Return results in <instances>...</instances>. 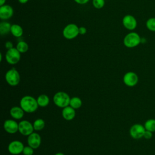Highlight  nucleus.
Instances as JSON below:
<instances>
[{"label":"nucleus","mask_w":155,"mask_h":155,"mask_svg":"<svg viewBox=\"0 0 155 155\" xmlns=\"http://www.w3.org/2000/svg\"><path fill=\"white\" fill-rule=\"evenodd\" d=\"M89 1H90V0H74V1L75 2H76L77 4H80V5L85 4H87V2H88Z\"/></svg>","instance_id":"nucleus-30"},{"label":"nucleus","mask_w":155,"mask_h":155,"mask_svg":"<svg viewBox=\"0 0 155 155\" xmlns=\"http://www.w3.org/2000/svg\"><path fill=\"white\" fill-rule=\"evenodd\" d=\"M16 48L21 53H24L28 51L29 47L26 42L21 41L17 43Z\"/></svg>","instance_id":"nucleus-22"},{"label":"nucleus","mask_w":155,"mask_h":155,"mask_svg":"<svg viewBox=\"0 0 155 155\" xmlns=\"http://www.w3.org/2000/svg\"><path fill=\"white\" fill-rule=\"evenodd\" d=\"M122 24L126 29L133 31L136 28L137 22L133 16L131 15H126L122 19Z\"/></svg>","instance_id":"nucleus-11"},{"label":"nucleus","mask_w":155,"mask_h":155,"mask_svg":"<svg viewBox=\"0 0 155 155\" xmlns=\"http://www.w3.org/2000/svg\"><path fill=\"white\" fill-rule=\"evenodd\" d=\"M79 27L75 24H69L64 28L62 35L67 39H73L79 35Z\"/></svg>","instance_id":"nucleus-4"},{"label":"nucleus","mask_w":155,"mask_h":155,"mask_svg":"<svg viewBox=\"0 0 155 155\" xmlns=\"http://www.w3.org/2000/svg\"><path fill=\"white\" fill-rule=\"evenodd\" d=\"M6 82L10 86H16L20 82V75L16 68H12L8 70L5 75Z\"/></svg>","instance_id":"nucleus-5"},{"label":"nucleus","mask_w":155,"mask_h":155,"mask_svg":"<svg viewBox=\"0 0 155 155\" xmlns=\"http://www.w3.org/2000/svg\"><path fill=\"white\" fill-rule=\"evenodd\" d=\"M18 1L21 4H26L28 1V0H18Z\"/></svg>","instance_id":"nucleus-31"},{"label":"nucleus","mask_w":155,"mask_h":155,"mask_svg":"<svg viewBox=\"0 0 155 155\" xmlns=\"http://www.w3.org/2000/svg\"><path fill=\"white\" fill-rule=\"evenodd\" d=\"M123 82L127 86L133 87L137 84L139 82V77L136 73L133 71H128L124 75Z\"/></svg>","instance_id":"nucleus-9"},{"label":"nucleus","mask_w":155,"mask_h":155,"mask_svg":"<svg viewBox=\"0 0 155 155\" xmlns=\"http://www.w3.org/2000/svg\"><path fill=\"white\" fill-rule=\"evenodd\" d=\"M54 155H64V154H63V153H61V152H59V153H56Z\"/></svg>","instance_id":"nucleus-33"},{"label":"nucleus","mask_w":155,"mask_h":155,"mask_svg":"<svg viewBox=\"0 0 155 155\" xmlns=\"http://www.w3.org/2000/svg\"><path fill=\"white\" fill-rule=\"evenodd\" d=\"M153 132L150 131H148V130H145L144 135H143V137L145 139H150L152 138L153 134Z\"/></svg>","instance_id":"nucleus-27"},{"label":"nucleus","mask_w":155,"mask_h":155,"mask_svg":"<svg viewBox=\"0 0 155 155\" xmlns=\"http://www.w3.org/2000/svg\"><path fill=\"white\" fill-rule=\"evenodd\" d=\"M54 104L59 108H64L70 105V97L69 95L64 91H58L53 96Z\"/></svg>","instance_id":"nucleus-3"},{"label":"nucleus","mask_w":155,"mask_h":155,"mask_svg":"<svg viewBox=\"0 0 155 155\" xmlns=\"http://www.w3.org/2000/svg\"><path fill=\"white\" fill-rule=\"evenodd\" d=\"M38 104L41 107H47L50 102V99L47 94H40L36 99Z\"/></svg>","instance_id":"nucleus-19"},{"label":"nucleus","mask_w":155,"mask_h":155,"mask_svg":"<svg viewBox=\"0 0 155 155\" xmlns=\"http://www.w3.org/2000/svg\"><path fill=\"white\" fill-rule=\"evenodd\" d=\"M143 125L140 124H134L130 128L129 133L130 136L134 139H140L143 137L145 131Z\"/></svg>","instance_id":"nucleus-7"},{"label":"nucleus","mask_w":155,"mask_h":155,"mask_svg":"<svg viewBox=\"0 0 155 155\" xmlns=\"http://www.w3.org/2000/svg\"><path fill=\"white\" fill-rule=\"evenodd\" d=\"M0 58H0V61H2V53H0Z\"/></svg>","instance_id":"nucleus-34"},{"label":"nucleus","mask_w":155,"mask_h":155,"mask_svg":"<svg viewBox=\"0 0 155 155\" xmlns=\"http://www.w3.org/2000/svg\"><path fill=\"white\" fill-rule=\"evenodd\" d=\"M24 111L21 107H13L10 110V114L12 118L16 120L21 119L24 115Z\"/></svg>","instance_id":"nucleus-16"},{"label":"nucleus","mask_w":155,"mask_h":155,"mask_svg":"<svg viewBox=\"0 0 155 155\" xmlns=\"http://www.w3.org/2000/svg\"><path fill=\"white\" fill-rule=\"evenodd\" d=\"M27 143L28 145L32 147L34 150L38 148L41 143V136L37 133H32L31 134L28 136Z\"/></svg>","instance_id":"nucleus-14"},{"label":"nucleus","mask_w":155,"mask_h":155,"mask_svg":"<svg viewBox=\"0 0 155 155\" xmlns=\"http://www.w3.org/2000/svg\"><path fill=\"white\" fill-rule=\"evenodd\" d=\"M5 59L9 64H16L21 59V53L15 47L7 50L5 53Z\"/></svg>","instance_id":"nucleus-6"},{"label":"nucleus","mask_w":155,"mask_h":155,"mask_svg":"<svg viewBox=\"0 0 155 155\" xmlns=\"http://www.w3.org/2000/svg\"><path fill=\"white\" fill-rule=\"evenodd\" d=\"M34 130L36 131H41L45 127V121L41 118L36 119L33 123Z\"/></svg>","instance_id":"nucleus-23"},{"label":"nucleus","mask_w":155,"mask_h":155,"mask_svg":"<svg viewBox=\"0 0 155 155\" xmlns=\"http://www.w3.org/2000/svg\"><path fill=\"white\" fill-rule=\"evenodd\" d=\"M82 105V102L81 98L79 97H73L70 99V106L73 107L74 109L79 108Z\"/></svg>","instance_id":"nucleus-20"},{"label":"nucleus","mask_w":155,"mask_h":155,"mask_svg":"<svg viewBox=\"0 0 155 155\" xmlns=\"http://www.w3.org/2000/svg\"><path fill=\"white\" fill-rule=\"evenodd\" d=\"M23 32H24L23 29L22 27L20 26L19 25L17 24H14L12 25L10 33L13 36L16 38H20L22 36Z\"/></svg>","instance_id":"nucleus-17"},{"label":"nucleus","mask_w":155,"mask_h":155,"mask_svg":"<svg viewBox=\"0 0 155 155\" xmlns=\"http://www.w3.org/2000/svg\"><path fill=\"white\" fill-rule=\"evenodd\" d=\"M6 0H0V6H2L5 4Z\"/></svg>","instance_id":"nucleus-32"},{"label":"nucleus","mask_w":155,"mask_h":155,"mask_svg":"<svg viewBox=\"0 0 155 155\" xmlns=\"http://www.w3.org/2000/svg\"><path fill=\"white\" fill-rule=\"evenodd\" d=\"M33 152H34V149L30 146L28 145V146L24 147L22 151V154L24 155H33Z\"/></svg>","instance_id":"nucleus-26"},{"label":"nucleus","mask_w":155,"mask_h":155,"mask_svg":"<svg viewBox=\"0 0 155 155\" xmlns=\"http://www.w3.org/2000/svg\"><path fill=\"white\" fill-rule=\"evenodd\" d=\"M24 148V144L19 140H13L8 145V152L13 155H18L22 153Z\"/></svg>","instance_id":"nucleus-10"},{"label":"nucleus","mask_w":155,"mask_h":155,"mask_svg":"<svg viewBox=\"0 0 155 155\" xmlns=\"http://www.w3.org/2000/svg\"><path fill=\"white\" fill-rule=\"evenodd\" d=\"M92 4L94 8L101 9L105 5V0H92Z\"/></svg>","instance_id":"nucleus-25"},{"label":"nucleus","mask_w":155,"mask_h":155,"mask_svg":"<svg viewBox=\"0 0 155 155\" xmlns=\"http://www.w3.org/2000/svg\"><path fill=\"white\" fill-rule=\"evenodd\" d=\"M19 104L23 110L28 113L36 111L39 107L36 99L29 95L23 96L20 100Z\"/></svg>","instance_id":"nucleus-1"},{"label":"nucleus","mask_w":155,"mask_h":155,"mask_svg":"<svg viewBox=\"0 0 155 155\" xmlns=\"http://www.w3.org/2000/svg\"><path fill=\"white\" fill-rule=\"evenodd\" d=\"M13 8L8 4H4L0 6V19L6 21L11 18L13 15Z\"/></svg>","instance_id":"nucleus-12"},{"label":"nucleus","mask_w":155,"mask_h":155,"mask_svg":"<svg viewBox=\"0 0 155 155\" xmlns=\"http://www.w3.org/2000/svg\"><path fill=\"white\" fill-rule=\"evenodd\" d=\"M3 127L7 133L14 134L18 131L19 123L14 119H7L4 122Z\"/></svg>","instance_id":"nucleus-13"},{"label":"nucleus","mask_w":155,"mask_h":155,"mask_svg":"<svg viewBox=\"0 0 155 155\" xmlns=\"http://www.w3.org/2000/svg\"><path fill=\"white\" fill-rule=\"evenodd\" d=\"M141 39L142 38L137 33L131 31L125 36L123 43L127 48H134L140 44Z\"/></svg>","instance_id":"nucleus-2"},{"label":"nucleus","mask_w":155,"mask_h":155,"mask_svg":"<svg viewBox=\"0 0 155 155\" xmlns=\"http://www.w3.org/2000/svg\"><path fill=\"white\" fill-rule=\"evenodd\" d=\"M34 128L33 124L27 120H22L19 123L18 131L23 136H28L33 133Z\"/></svg>","instance_id":"nucleus-8"},{"label":"nucleus","mask_w":155,"mask_h":155,"mask_svg":"<svg viewBox=\"0 0 155 155\" xmlns=\"http://www.w3.org/2000/svg\"><path fill=\"white\" fill-rule=\"evenodd\" d=\"M146 27L150 31L155 32V18H150L146 22Z\"/></svg>","instance_id":"nucleus-24"},{"label":"nucleus","mask_w":155,"mask_h":155,"mask_svg":"<svg viewBox=\"0 0 155 155\" xmlns=\"http://www.w3.org/2000/svg\"><path fill=\"white\" fill-rule=\"evenodd\" d=\"M12 25L6 21H3L0 23V34L1 35H7L10 32Z\"/></svg>","instance_id":"nucleus-18"},{"label":"nucleus","mask_w":155,"mask_h":155,"mask_svg":"<svg viewBox=\"0 0 155 155\" xmlns=\"http://www.w3.org/2000/svg\"><path fill=\"white\" fill-rule=\"evenodd\" d=\"M5 47L7 50H9L10 48H13V44L11 41H7L5 43Z\"/></svg>","instance_id":"nucleus-29"},{"label":"nucleus","mask_w":155,"mask_h":155,"mask_svg":"<svg viewBox=\"0 0 155 155\" xmlns=\"http://www.w3.org/2000/svg\"><path fill=\"white\" fill-rule=\"evenodd\" d=\"M143 125L146 130L150 131L153 133L155 132V119H149L147 120Z\"/></svg>","instance_id":"nucleus-21"},{"label":"nucleus","mask_w":155,"mask_h":155,"mask_svg":"<svg viewBox=\"0 0 155 155\" xmlns=\"http://www.w3.org/2000/svg\"><path fill=\"white\" fill-rule=\"evenodd\" d=\"M87 28L85 27H80L79 28V35H84L87 33Z\"/></svg>","instance_id":"nucleus-28"},{"label":"nucleus","mask_w":155,"mask_h":155,"mask_svg":"<svg viewBox=\"0 0 155 155\" xmlns=\"http://www.w3.org/2000/svg\"><path fill=\"white\" fill-rule=\"evenodd\" d=\"M62 116L65 120H71L76 116L75 109L70 105L65 107L62 110Z\"/></svg>","instance_id":"nucleus-15"}]
</instances>
